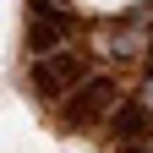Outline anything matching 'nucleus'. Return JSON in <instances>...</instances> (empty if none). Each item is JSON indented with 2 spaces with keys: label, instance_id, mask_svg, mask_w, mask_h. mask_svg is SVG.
Returning a JSON list of instances; mask_svg holds the SVG:
<instances>
[{
  "label": "nucleus",
  "instance_id": "obj_1",
  "mask_svg": "<svg viewBox=\"0 0 153 153\" xmlns=\"http://www.w3.org/2000/svg\"><path fill=\"white\" fill-rule=\"evenodd\" d=\"M120 104V82L104 71H88L71 93H60V126L66 131H88V126H104V115Z\"/></svg>",
  "mask_w": 153,
  "mask_h": 153
},
{
  "label": "nucleus",
  "instance_id": "obj_2",
  "mask_svg": "<svg viewBox=\"0 0 153 153\" xmlns=\"http://www.w3.org/2000/svg\"><path fill=\"white\" fill-rule=\"evenodd\" d=\"M88 76V60H82V49H49V55H38L33 71H27V88L38 93V99H60L66 88H76Z\"/></svg>",
  "mask_w": 153,
  "mask_h": 153
},
{
  "label": "nucleus",
  "instance_id": "obj_3",
  "mask_svg": "<svg viewBox=\"0 0 153 153\" xmlns=\"http://www.w3.org/2000/svg\"><path fill=\"white\" fill-rule=\"evenodd\" d=\"M104 120H109L115 148H126V142H148V137H153V104H142V99H120Z\"/></svg>",
  "mask_w": 153,
  "mask_h": 153
},
{
  "label": "nucleus",
  "instance_id": "obj_4",
  "mask_svg": "<svg viewBox=\"0 0 153 153\" xmlns=\"http://www.w3.org/2000/svg\"><path fill=\"white\" fill-rule=\"evenodd\" d=\"M71 16L66 11H38V16H27V55L38 60V55H49V49H60L66 38H71Z\"/></svg>",
  "mask_w": 153,
  "mask_h": 153
},
{
  "label": "nucleus",
  "instance_id": "obj_5",
  "mask_svg": "<svg viewBox=\"0 0 153 153\" xmlns=\"http://www.w3.org/2000/svg\"><path fill=\"white\" fill-rule=\"evenodd\" d=\"M66 0H27V16H38V11H60Z\"/></svg>",
  "mask_w": 153,
  "mask_h": 153
},
{
  "label": "nucleus",
  "instance_id": "obj_6",
  "mask_svg": "<svg viewBox=\"0 0 153 153\" xmlns=\"http://www.w3.org/2000/svg\"><path fill=\"white\" fill-rule=\"evenodd\" d=\"M115 153H153V142H126V148H115Z\"/></svg>",
  "mask_w": 153,
  "mask_h": 153
},
{
  "label": "nucleus",
  "instance_id": "obj_7",
  "mask_svg": "<svg viewBox=\"0 0 153 153\" xmlns=\"http://www.w3.org/2000/svg\"><path fill=\"white\" fill-rule=\"evenodd\" d=\"M148 99H153V76H148Z\"/></svg>",
  "mask_w": 153,
  "mask_h": 153
}]
</instances>
